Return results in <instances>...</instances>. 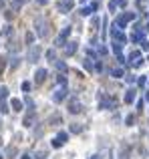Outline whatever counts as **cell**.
<instances>
[{
    "mask_svg": "<svg viewBox=\"0 0 149 159\" xmlns=\"http://www.w3.org/2000/svg\"><path fill=\"white\" fill-rule=\"evenodd\" d=\"M131 20H135V12H123V14L113 22V26L119 28V30H123V28L127 26V22H131Z\"/></svg>",
    "mask_w": 149,
    "mask_h": 159,
    "instance_id": "cell-1",
    "label": "cell"
},
{
    "mask_svg": "<svg viewBox=\"0 0 149 159\" xmlns=\"http://www.w3.org/2000/svg\"><path fill=\"white\" fill-rule=\"evenodd\" d=\"M35 28H36V34H38L40 38H45L46 34H48V22H46L42 16H36V20H35Z\"/></svg>",
    "mask_w": 149,
    "mask_h": 159,
    "instance_id": "cell-2",
    "label": "cell"
},
{
    "mask_svg": "<svg viewBox=\"0 0 149 159\" xmlns=\"http://www.w3.org/2000/svg\"><path fill=\"white\" fill-rule=\"evenodd\" d=\"M99 107L101 109H115V101L111 99V97H107V95H99Z\"/></svg>",
    "mask_w": 149,
    "mask_h": 159,
    "instance_id": "cell-3",
    "label": "cell"
},
{
    "mask_svg": "<svg viewBox=\"0 0 149 159\" xmlns=\"http://www.w3.org/2000/svg\"><path fill=\"white\" fill-rule=\"evenodd\" d=\"M111 36H113V42H117V45H121V46L125 45V40H127L123 30H119V28H115V26L111 28Z\"/></svg>",
    "mask_w": 149,
    "mask_h": 159,
    "instance_id": "cell-4",
    "label": "cell"
},
{
    "mask_svg": "<svg viewBox=\"0 0 149 159\" xmlns=\"http://www.w3.org/2000/svg\"><path fill=\"white\" fill-rule=\"evenodd\" d=\"M67 139H69V133H65V131H60L55 139H53V147H63L65 143H67Z\"/></svg>",
    "mask_w": 149,
    "mask_h": 159,
    "instance_id": "cell-5",
    "label": "cell"
},
{
    "mask_svg": "<svg viewBox=\"0 0 149 159\" xmlns=\"http://www.w3.org/2000/svg\"><path fill=\"white\" fill-rule=\"evenodd\" d=\"M38 57H40V46L32 45V46H30V50H28V63H36Z\"/></svg>",
    "mask_w": 149,
    "mask_h": 159,
    "instance_id": "cell-6",
    "label": "cell"
},
{
    "mask_svg": "<svg viewBox=\"0 0 149 159\" xmlns=\"http://www.w3.org/2000/svg\"><path fill=\"white\" fill-rule=\"evenodd\" d=\"M69 34H71V26L63 28V32L57 36V46H65V45H67V38H69Z\"/></svg>",
    "mask_w": 149,
    "mask_h": 159,
    "instance_id": "cell-7",
    "label": "cell"
},
{
    "mask_svg": "<svg viewBox=\"0 0 149 159\" xmlns=\"http://www.w3.org/2000/svg\"><path fill=\"white\" fill-rule=\"evenodd\" d=\"M65 97H67V89H65V87H60V89H57V91H55V95H53V101H55V103H60V101H65Z\"/></svg>",
    "mask_w": 149,
    "mask_h": 159,
    "instance_id": "cell-8",
    "label": "cell"
},
{
    "mask_svg": "<svg viewBox=\"0 0 149 159\" xmlns=\"http://www.w3.org/2000/svg\"><path fill=\"white\" fill-rule=\"evenodd\" d=\"M81 109H83V105H81L77 99H71V103H69V111H71V113H73V115L81 113Z\"/></svg>",
    "mask_w": 149,
    "mask_h": 159,
    "instance_id": "cell-9",
    "label": "cell"
},
{
    "mask_svg": "<svg viewBox=\"0 0 149 159\" xmlns=\"http://www.w3.org/2000/svg\"><path fill=\"white\" fill-rule=\"evenodd\" d=\"M71 8H73V2H71V0H63V2H58V10L63 12V14H67Z\"/></svg>",
    "mask_w": 149,
    "mask_h": 159,
    "instance_id": "cell-10",
    "label": "cell"
},
{
    "mask_svg": "<svg viewBox=\"0 0 149 159\" xmlns=\"http://www.w3.org/2000/svg\"><path fill=\"white\" fill-rule=\"evenodd\" d=\"M46 75H48V73H46L45 68H38V71H36V75H35V81L38 83V85H40V83L46 79Z\"/></svg>",
    "mask_w": 149,
    "mask_h": 159,
    "instance_id": "cell-11",
    "label": "cell"
},
{
    "mask_svg": "<svg viewBox=\"0 0 149 159\" xmlns=\"http://www.w3.org/2000/svg\"><path fill=\"white\" fill-rule=\"evenodd\" d=\"M137 60H141V53H139V50H131V55H129V63L135 65Z\"/></svg>",
    "mask_w": 149,
    "mask_h": 159,
    "instance_id": "cell-12",
    "label": "cell"
},
{
    "mask_svg": "<svg viewBox=\"0 0 149 159\" xmlns=\"http://www.w3.org/2000/svg\"><path fill=\"white\" fill-rule=\"evenodd\" d=\"M135 97H137L135 89H129V91L125 93V103H133V101H135Z\"/></svg>",
    "mask_w": 149,
    "mask_h": 159,
    "instance_id": "cell-13",
    "label": "cell"
},
{
    "mask_svg": "<svg viewBox=\"0 0 149 159\" xmlns=\"http://www.w3.org/2000/svg\"><path fill=\"white\" fill-rule=\"evenodd\" d=\"M10 107L14 109V111H22V101H20V99H12Z\"/></svg>",
    "mask_w": 149,
    "mask_h": 159,
    "instance_id": "cell-14",
    "label": "cell"
},
{
    "mask_svg": "<svg viewBox=\"0 0 149 159\" xmlns=\"http://www.w3.org/2000/svg\"><path fill=\"white\" fill-rule=\"evenodd\" d=\"M65 50H67V55H75L77 53V42H67Z\"/></svg>",
    "mask_w": 149,
    "mask_h": 159,
    "instance_id": "cell-15",
    "label": "cell"
},
{
    "mask_svg": "<svg viewBox=\"0 0 149 159\" xmlns=\"http://www.w3.org/2000/svg\"><path fill=\"white\" fill-rule=\"evenodd\" d=\"M55 67H57V71H60V73H67V63H63V60H55Z\"/></svg>",
    "mask_w": 149,
    "mask_h": 159,
    "instance_id": "cell-16",
    "label": "cell"
},
{
    "mask_svg": "<svg viewBox=\"0 0 149 159\" xmlns=\"http://www.w3.org/2000/svg\"><path fill=\"white\" fill-rule=\"evenodd\" d=\"M111 75H113L115 79H121L125 73H123V68H121V67H117V68H113V71H111Z\"/></svg>",
    "mask_w": 149,
    "mask_h": 159,
    "instance_id": "cell-17",
    "label": "cell"
},
{
    "mask_svg": "<svg viewBox=\"0 0 149 159\" xmlns=\"http://www.w3.org/2000/svg\"><path fill=\"white\" fill-rule=\"evenodd\" d=\"M26 0H14L12 2V12H16V10H20V6H22Z\"/></svg>",
    "mask_w": 149,
    "mask_h": 159,
    "instance_id": "cell-18",
    "label": "cell"
},
{
    "mask_svg": "<svg viewBox=\"0 0 149 159\" xmlns=\"http://www.w3.org/2000/svg\"><path fill=\"white\" fill-rule=\"evenodd\" d=\"M32 123H35V115L30 113L28 117H24V127H32Z\"/></svg>",
    "mask_w": 149,
    "mask_h": 159,
    "instance_id": "cell-19",
    "label": "cell"
},
{
    "mask_svg": "<svg viewBox=\"0 0 149 159\" xmlns=\"http://www.w3.org/2000/svg\"><path fill=\"white\" fill-rule=\"evenodd\" d=\"M69 129H71V133H81V131H83V125H77V123H75V125H71Z\"/></svg>",
    "mask_w": 149,
    "mask_h": 159,
    "instance_id": "cell-20",
    "label": "cell"
},
{
    "mask_svg": "<svg viewBox=\"0 0 149 159\" xmlns=\"http://www.w3.org/2000/svg\"><path fill=\"white\" fill-rule=\"evenodd\" d=\"M6 97H8V89L6 87H0V101H4Z\"/></svg>",
    "mask_w": 149,
    "mask_h": 159,
    "instance_id": "cell-21",
    "label": "cell"
},
{
    "mask_svg": "<svg viewBox=\"0 0 149 159\" xmlns=\"http://www.w3.org/2000/svg\"><path fill=\"white\" fill-rule=\"evenodd\" d=\"M46 58H48V60H57V53H55L53 48H50V50H46Z\"/></svg>",
    "mask_w": 149,
    "mask_h": 159,
    "instance_id": "cell-22",
    "label": "cell"
},
{
    "mask_svg": "<svg viewBox=\"0 0 149 159\" xmlns=\"http://www.w3.org/2000/svg\"><path fill=\"white\" fill-rule=\"evenodd\" d=\"M91 6H83V8H81V16H89V14H91Z\"/></svg>",
    "mask_w": 149,
    "mask_h": 159,
    "instance_id": "cell-23",
    "label": "cell"
},
{
    "mask_svg": "<svg viewBox=\"0 0 149 159\" xmlns=\"http://www.w3.org/2000/svg\"><path fill=\"white\" fill-rule=\"evenodd\" d=\"M32 42H35V34L26 32V45H32Z\"/></svg>",
    "mask_w": 149,
    "mask_h": 159,
    "instance_id": "cell-24",
    "label": "cell"
},
{
    "mask_svg": "<svg viewBox=\"0 0 149 159\" xmlns=\"http://www.w3.org/2000/svg\"><path fill=\"white\" fill-rule=\"evenodd\" d=\"M30 89H32V85H30L28 81H24V83H22V91H24V93H28Z\"/></svg>",
    "mask_w": 149,
    "mask_h": 159,
    "instance_id": "cell-25",
    "label": "cell"
},
{
    "mask_svg": "<svg viewBox=\"0 0 149 159\" xmlns=\"http://www.w3.org/2000/svg\"><path fill=\"white\" fill-rule=\"evenodd\" d=\"M83 67L87 68V71H93V63L89 60V58H87V60H83Z\"/></svg>",
    "mask_w": 149,
    "mask_h": 159,
    "instance_id": "cell-26",
    "label": "cell"
},
{
    "mask_svg": "<svg viewBox=\"0 0 149 159\" xmlns=\"http://www.w3.org/2000/svg\"><path fill=\"white\" fill-rule=\"evenodd\" d=\"M121 48H123L121 45H117V42H113V53H115V55H121Z\"/></svg>",
    "mask_w": 149,
    "mask_h": 159,
    "instance_id": "cell-27",
    "label": "cell"
},
{
    "mask_svg": "<svg viewBox=\"0 0 149 159\" xmlns=\"http://www.w3.org/2000/svg\"><path fill=\"white\" fill-rule=\"evenodd\" d=\"M125 123H127V125H133V123H135V115H127Z\"/></svg>",
    "mask_w": 149,
    "mask_h": 159,
    "instance_id": "cell-28",
    "label": "cell"
},
{
    "mask_svg": "<svg viewBox=\"0 0 149 159\" xmlns=\"http://www.w3.org/2000/svg\"><path fill=\"white\" fill-rule=\"evenodd\" d=\"M0 113H8V105L4 101H0Z\"/></svg>",
    "mask_w": 149,
    "mask_h": 159,
    "instance_id": "cell-29",
    "label": "cell"
},
{
    "mask_svg": "<svg viewBox=\"0 0 149 159\" xmlns=\"http://www.w3.org/2000/svg\"><path fill=\"white\" fill-rule=\"evenodd\" d=\"M145 83H147V79H145V77H139V79H137V85H139V87H145Z\"/></svg>",
    "mask_w": 149,
    "mask_h": 159,
    "instance_id": "cell-30",
    "label": "cell"
},
{
    "mask_svg": "<svg viewBox=\"0 0 149 159\" xmlns=\"http://www.w3.org/2000/svg\"><path fill=\"white\" fill-rule=\"evenodd\" d=\"M115 8H117V0H111L109 2V10H115Z\"/></svg>",
    "mask_w": 149,
    "mask_h": 159,
    "instance_id": "cell-31",
    "label": "cell"
},
{
    "mask_svg": "<svg viewBox=\"0 0 149 159\" xmlns=\"http://www.w3.org/2000/svg\"><path fill=\"white\" fill-rule=\"evenodd\" d=\"M57 83H58V85H63V87H65V85H67V79H65V77H58V79H57Z\"/></svg>",
    "mask_w": 149,
    "mask_h": 159,
    "instance_id": "cell-32",
    "label": "cell"
},
{
    "mask_svg": "<svg viewBox=\"0 0 149 159\" xmlns=\"http://www.w3.org/2000/svg\"><path fill=\"white\" fill-rule=\"evenodd\" d=\"M6 153L12 157V155H16V149H14V147H8V151H6Z\"/></svg>",
    "mask_w": 149,
    "mask_h": 159,
    "instance_id": "cell-33",
    "label": "cell"
},
{
    "mask_svg": "<svg viewBox=\"0 0 149 159\" xmlns=\"http://www.w3.org/2000/svg\"><path fill=\"white\" fill-rule=\"evenodd\" d=\"M141 45H143V50H149V40H141Z\"/></svg>",
    "mask_w": 149,
    "mask_h": 159,
    "instance_id": "cell-34",
    "label": "cell"
},
{
    "mask_svg": "<svg viewBox=\"0 0 149 159\" xmlns=\"http://www.w3.org/2000/svg\"><path fill=\"white\" fill-rule=\"evenodd\" d=\"M10 67H12V68H16V67H18V58H12V63H10Z\"/></svg>",
    "mask_w": 149,
    "mask_h": 159,
    "instance_id": "cell-35",
    "label": "cell"
},
{
    "mask_svg": "<svg viewBox=\"0 0 149 159\" xmlns=\"http://www.w3.org/2000/svg\"><path fill=\"white\" fill-rule=\"evenodd\" d=\"M99 55H107V48L105 46H99Z\"/></svg>",
    "mask_w": 149,
    "mask_h": 159,
    "instance_id": "cell-36",
    "label": "cell"
},
{
    "mask_svg": "<svg viewBox=\"0 0 149 159\" xmlns=\"http://www.w3.org/2000/svg\"><path fill=\"white\" fill-rule=\"evenodd\" d=\"M117 63H121V65H123V63H125V57H121V55H117Z\"/></svg>",
    "mask_w": 149,
    "mask_h": 159,
    "instance_id": "cell-37",
    "label": "cell"
},
{
    "mask_svg": "<svg viewBox=\"0 0 149 159\" xmlns=\"http://www.w3.org/2000/svg\"><path fill=\"white\" fill-rule=\"evenodd\" d=\"M121 159H129V151H123V155H121Z\"/></svg>",
    "mask_w": 149,
    "mask_h": 159,
    "instance_id": "cell-38",
    "label": "cell"
},
{
    "mask_svg": "<svg viewBox=\"0 0 149 159\" xmlns=\"http://www.w3.org/2000/svg\"><path fill=\"white\" fill-rule=\"evenodd\" d=\"M117 4H119V6H125V4H127V0H117Z\"/></svg>",
    "mask_w": 149,
    "mask_h": 159,
    "instance_id": "cell-39",
    "label": "cell"
},
{
    "mask_svg": "<svg viewBox=\"0 0 149 159\" xmlns=\"http://www.w3.org/2000/svg\"><path fill=\"white\" fill-rule=\"evenodd\" d=\"M36 2H38L40 6H45V4H48V0H36Z\"/></svg>",
    "mask_w": 149,
    "mask_h": 159,
    "instance_id": "cell-40",
    "label": "cell"
},
{
    "mask_svg": "<svg viewBox=\"0 0 149 159\" xmlns=\"http://www.w3.org/2000/svg\"><path fill=\"white\" fill-rule=\"evenodd\" d=\"M20 159H32V157H30V155L26 153V155H22V157H20Z\"/></svg>",
    "mask_w": 149,
    "mask_h": 159,
    "instance_id": "cell-41",
    "label": "cell"
},
{
    "mask_svg": "<svg viewBox=\"0 0 149 159\" xmlns=\"http://www.w3.org/2000/svg\"><path fill=\"white\" fill-rule=\"evenodd\" d=\"M145 99H147V101H149V89H147V91H145Z\"/></svg>",
    "mask_w": 149,
    "mask_h": 159,
    "instance_id": "cell-42",
    "label": "cell"
},
{
    "mask_svg": "<svg viewBox=\"0 0 149 159\" xmlns=\"http://www.w3.org/2000/svg\"><path fill=\"white\" fill-rule=\"evenodd\" d=\"M89 159H101V157H99V155H93V157H89Z\"/></svg>",
    "mask_w": 149,
    "mask_h": 159,
    "instance_id": "cell-43",
    "label": "cell"
},
{
    "mask_svg": "<svg viewBox=\"0 0 149 159\" xmlns=\"http://www.w3.org/2000/svg\"><path fill=\"white\" fill-rule=\"evenodd\" d=\"M0 159H4V157H2V153H0Z\"/></svg>",
    "mask_w": 149,
    "mask_h": 159,
    "instance_id": "cell-44",
    "label": "cell"
},
{
    "mask_svg": "<svg viewBox=\"0 0 149 159\" xmlns=\"http://www.w3.org/2000/svg\"><path fill=\"white\" fill-rule=\"evenodd\" d=\"M81 2H87V0H81Z\"/></svg>",
    "mask_w": 149,
    "mask_h": 159,
    "instance_id": "cell-45",
    "label": "cell"
}]
</instances>
